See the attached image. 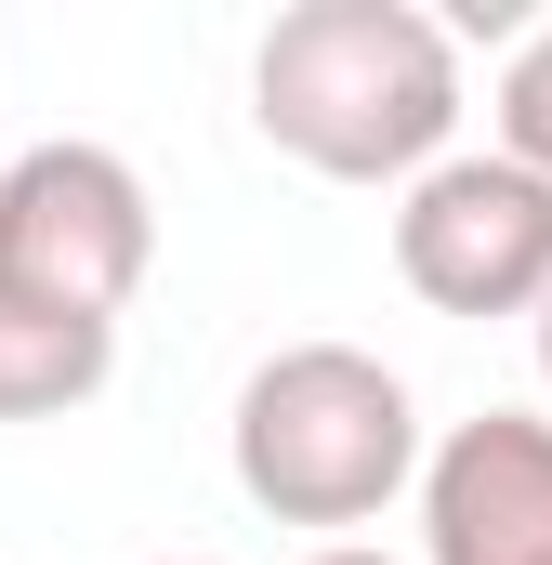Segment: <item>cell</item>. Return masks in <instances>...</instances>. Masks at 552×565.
Masks as SVG:
<instances>
[{
	"label": "cell",
	"mask_w": 552,
	"mask_h": 565,
	"mask_svg": "<svg viewBox=\"0 0 552 565\" xmlns=\"http://www.w3.org/2000/svg\"><path fill=\"white\" fill-rule=\"evenodd\" d=\"M224 460H237V500L276 513V526H382L395 500H421V395L369 355V342H276L264 369L237 382V422H224Z\"/></svg>",
	"instance_id": "cell-2"
},
{
	"label": "cell",
	"mask_w": 552,
	"mask_h": 565,
	"mask_svg": "<svg viewBox=\"0 0 552 565\" xmlns=\"http://www.w3.org/2000/svg\"><path fill=\"white\" fill-rule=\"evenodd\" d=\"M106 369H119L106 316H53V302L0 289V422H66L106 395Z\"/></svg>",
	"instance_id": "cell-6"
},
{
	"label": "cell",
	"mask_w": 552,
	"mask_h": 565,
	"mask_svg": "<svg viewBox=\"0 0 552 565\" xmlns=\"http://www.w3.org/2000/svg\"><path fill=\"white\" fill-rule=\"evenodd\" d=\"M302 565H408V553H382V540H316Z\"/></svg>",
	"instance_id": "cell-8"
},
{
	"label": "cell",
	"mask_w": 552,
	"mask_h": 565,
	"mask_svg": "<svg viewBox=\"0 0 552 565\" xmlns=\"http://www.w3.org/2000/svg\"><path fill=\"white\" fill-rule=\"evenodd\" d=\"M421 565H552V408H474L434 434Z\"/></svg>",
	"instance_id": "cell-5"
},
{
	"label": "cell",
	"mask_w": 552,
	"mask_h": 565,
	"mask_svg": "<svg viewBox=\"0 0 552 565\" xmlns=\"http://www.w3.org/2000/svg\"><path fill=\"white\" fill-rule=\"evenodd\" d=\"M171 565H198V553H171Z\"/></svg>",
	"instance_id": "cell-10"
},
{
	"label": "cell",
	"mask_w": 552,
	"mask_h": 565,
	"mask_svg": "<svg viewBox=\"0 0 552 565\" xmlns=\"http://www.w3.org/2000/svg\"><path fill=\"white\" fill-rule=\"evenodd\" d=\"M145 264H158V198H145V171L119 145L66 132V145L0 158V289L119 329V302L145 289Z\"/></svg>",
	"instance_id": "cell-3"
},
{
	"label": "cell",
	"mask_w": 552,
	"mask_h": 565,
	"mask_svg": "<svg viewBox=\"0 0 552 565\" xmlns=\"http://www.w3.org/2000/svg\"><path fill=\"white\" fill-rule=\"evenodd\" d=\"M540 395H552V302H540Z\"/></svg>",
	"instance_id": "cell-9"
},
{
	"label": "cell",
	"mask_w": 552,
	"mask_h": 565,
	"mask_svg": "<svg viewBox=\"0 0 552 565\" xmlns=\"http://www.w3.org/2000/svg\"><path fill=\"white\" fill-rule=\"evenodd\" d=\"M251 132L316 184H395L460 158V26L421 0H289L251 40Z\"/></svg>",
	"instance_id": "cell-1"
},
{
	"label": "cell",
	"mask_w": 552,
	"mask_h": 565,
	"mask_svg": "<svg viewBox=\"0 0 552 565\" xmlns=\"http://www.w3.org/2000/svg\"><path fill=\"white\" fill-rule=\"evenodd\" d=\"M487 145L527 158V171L552 184V26L513 40V66H500V93H487Z\"/></svg>",
	"instance_id": "cell-7"
},
{
	"label": "cell",
	"mask_w": 552,
	"mask_h": 565,
	"mask_svg": "<svg viewBox=\"0 0 552 565\" xmlns=\"http://www.w3.org/2000/svg\"><path fill=\"white\" fill-rule=\"evenodd\" d=\"M395 277L434 316H527L552 302V184L500 145H460L434 158L408 198H395Z\"/></svg>",
	"instance_id": "cell-4"
}]
</instances>
